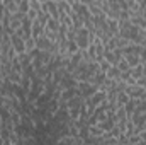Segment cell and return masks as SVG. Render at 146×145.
I'll list each match as a JSON object with an SVG mask.
<instances>
[{
	"mask_svg": "<svg viewBox=\"0 0 146 145\" xmlns=\"http://www.w3.org/2000/svg\"><path fill=\"white\" fill-rule=\"evenodd\" d=\"M75 41H76V44H78L80 50H87V48H88V44H90L92 41H90V33H88V29H87L85 26L80 28V29L76 31V38H75Z\"/></svg>",
	"mask_w": 146,
	"mask_h": 145,
	"instance_id": "obj_1",
	"label": "cell"
},
{
	"mask_svg": "<svg viewBox=\"0 0 146 145\" xmlns=\"http://www.w3.org/2000/svg\"><path fill=\"white\" fill-rule=\"evenodd\" d=\"M126 92H127V96L129 97H133V99H143L146 97V89L145 87H141V85H138V84H133V85H126V89H124Z\"/></svg>",
	"mask_w": 146,
	"mask_h": 145,
	"instance_id": "obj_2",
	"label": "cell"
},
{
	"mask_svg": "<svg viewBox=\"0 0 146 145\" xmlns=\"http://www.w3.org/2000/svg\"><path fill=\"white\" fill-rule=\"evenodd\" d=\"M41 9H42L44 12H48L51 17H54V19H60V9H58V2H54V0H46V2H42V3H41Z\"/></svg>",
	"mask_w": 146,
	"mask_h": 145,
	"instance_id": "obj_3",
	"label": "cell"
},
{
	"mask_svg": "<svg viewBox=\"0 0 146 145\" xmlns=\"http://www.w3.org/2000/svg\"><path fill=\"white\" fill-rule=\"evenodd\" d=\"M10 43H12V48L15 50L17 55L26 53V39H24V38H21L19 34L12 33V34H10Z\"/></svg>",
	"mask_w": 146,
	"mask_h": 145,
	"instance_id": "obj_4",
	"label": "cell"
},
{
	"mask_svg": "<svg viewBox=\"0 0 146 145\" xmlns=\"http://www.w3.org/2000/svg\"><path fill=\"white\" fill-rule=\"evenodd\" d=\"M124 55H122V50L121 48H115V50H106V53H104V58L109 62L110 65H117V62L122 58Z\"/></svg>",
	"mask_w": 146,
	"mask_h": 145,
	"instance_id": "obj_5",
	"label": "cell"
},
{
	"mask_svg": "<svg viewBox=\"0 0 146 145\" xmlns=\"http://www.w3.org/2000/svg\"><path fill=\"white\" fill-rule=\"evenodd\" d=\"M53 44H54V43H53V41H49L44 34H41V36L36 38V46L41 50V51H51Z\"/></svg>",
	"mask_w": 146,
	"mask_h": 145,
	"instance_id": "obj_6",
	"label": "cell"
},
{
	"mask_svg": "<svg viewBox=\"0 0 146 145\" xmlns=\"http://www.w3.org/2000/svg\"><path fill=\"white\" fill-rule=\"evenodd\" d=\"M78 94V87H70V89H63L61 91V97H60V101L61 103H66V101H70L73 96H76Z\"/></svg>",
	"mask_w": 146,
	"mask_h": 145,
	"instance_id": "obj_7",
	"label": "cell"
},
{
	"mask_svg": "<svg viewBox=\"0 0 146 145\" xmlns=\"http://www.w3.org/2000/svg\"><path fill=\"white\" fill-rule=\"evenodd\" d=\"M21 29L24 31V34H26V39L33 36V21H31L27 15L24 17V21H22V24H21Z\"/></svg>",
	"mask_w": 146,
	"mask_h": 145,
	"instance_id": "obj_8",
	"label": "cell"
},
{
	"mask_svg": "<svg viewBox=\"0 0 146 145\" xmlns=\"http://www.w3.org/2000/svg\"><path fill=\"white\" fill-rule=\"evenodd\" d=\"M129 21H131V24H134V26H138V28H141V29H146V19L141 15V14L131 15Z\"/></svg>",
	"mask_w": 146,
	"mask_h": 145,
	"instance_id": "obj_9",
	"label": "cell"
},
{
	"mask_svg": "<svg viewBox=\"0 0 146 145\" xmlns=\"http://www.w3.org/2000/svg\"><path fill=\"white\" fill-rule=\"evenodd\" d=\"M97 125H99V126H100V128H102L104 132H110V130L114 128V125H115V121H114L112 118H109V116H107L106 119H102V121H99Z\"/></svg>",
	"mask_w": 146,
	"mask_h": 145,
	"instance_id": "obj_10",
	"label": "cell"
},
{
	"mask_svg": "<svg viewBox=\"0 0 146 145\" xmlns=\"http://www.w3.org/2000/svg\"><path fill=\"white\" fill-rule=\"evenodd\" d=\"M124 58L127 60V63H129V67H131V68H133V67H136L138 63H141V58H139V55H136V53L124 55Z\"/></svg>",
	"mask_w": 146,
	"mask_h": 145,
	"instance_id": "obj_11",
	"label": "cell"
},
{
	"mask_svg": "<svg viewBox=\"0 0 146 145\" xmlns=\"http://www.w3.org/2000/svg\"><path fill=\"white\" fill-rule=\"evenodd\" d=\"M58 9H60V15H61V14H70L73 10L72 3L66 2V0H60V2H58Z\"/></svg>",
	"mask_w": 146,
	"mask_h": 145,
	"instance_id": "obj_12",
	"label": "cell"
},
{
	"mask_svg": "<svg viewBox=\"0 0 146 145\" xmlns=\"http://www.w3.org/2000/svg\"><path fill=\"white\" fill-rule=\"evenodd\" d=\"M136 103H138V99H129L126 104H124V109H126V114H127V118H131V114L134 113V109H136Z\"/></svg>",
	"mask_w": 146,
	"mask_h": 145,
	"instance_id": "obj_13",
	"label": "cell"
},
{
	"mask_svg": "<svg viewBox=\"0 0 146 145\" xmlns=\"http://www.w3.org/2000/svg\"><path fill=\"white\" fill-rule=\"evenodd\" d=\"M107 75V79H114V80H119V77H121V70L117 68V65H110V68L106 72Z\"/></svg>",
	"mask_w": 146,
	"mask_h": 145,
	"instance_id": "obj_14",
	"label": "cell"
},
{
	"mask_svg": "<svg viewBox=\"0 0 146 145\" xmlns=\"http://www.w3.org/2000/svg\"><path fill=\"white\" fill-rule=\"evenodd\" d=\"M42 29H44V26L37 21V19H34L33 21V38H37L42 34Z\"/></svg>",
	"mask_w": 146,
	"mask_h": 145,
	"instance_id": "obj_15",
	"label": "cell"
},
{
	"mask_svg": "<svg viewBox=\"0 0 146 145\" xmlns=\"http://www.w3.org/2000/svg\"><path fill=\"white\" fill-rule=\"evenodd\" d=\"M76 51H80L76 41H68V44H66V55H65V56H72V55H75Z\"/></svg>",
	"mask_w": 146,
	"mask_h": 145,
	"instance_id": "obj_16",
	"label": "cell"
},
{
	"mask_svg": "<svg viewBox=\"0 0 146 145\" xmlns=\"http://www.w3.org/2000/svg\"><path fill=\"white\" fill-rule=\"evenodd\" d=\"M88 10H90L92 17H94V15H100V14H104V12H102V7H100V3H99V2L90 3V5H88Z\"/></svg>",
	"mask_w": 146,
	"mask_h": 145,
	"instance_id": "obj_17",
	"label": "cell"
},
{
	"mask_svg": "<svg viewBox=\"0 0 146 145\" xmlns=\"http://www.w3.org/2000/svg\"><path fill=\"white\" fill-rule=\"evenodd\" d=\"M44 28H48V29H51V31H56V33H58V29H60V19L49 17V21L46 22V26H44Z\"/></svg>",
	"mask_w": 146,
	"mask_h": 145,
	"instance_id": "obj_18",
	"label": "cell"
},
{
	"mask_svg": "<svg viewBox=\"0 0 146 145\" xmlns=\"http://www.w3.org/2000/svg\"><path fill=\"white\" fill-rule=\"evenodd\" d=\"M12 72H17V73L24 72V68H22V65H21V60H19V55H15V56L12 58Z\"/></svg>",
	"mask_w": 146,
	"mask_h": 145,
	"instance_id": "obj_19",
	"label": "cell"
},
{
	"mask_svg": "<svg viewBox=\"0 0 146 145\" xmlns=\"http://www.w3.org/2000/svg\"><path fill=\"white\" fill-rule=\"evenodd\" d=\"M107 26H109V31L114 36L119 33V22H117L115 19H109V17H107Z\"/></svg>",
	"mask_w": 146,
	"mask_h": 145,
	"instance_id": "obj_20",
	"label": "cell"
},
{
	"mask_svg": "<svg viewBox=\"0 0 146 145\" xmlns=\"http://www.w3.org/2000/svg\"><path fill=\"white\" fill-rule=\"evenodd\" d=\"M134 113H136V114H143V113H146V97H143V99H138Z\"/></svg>",
	"mask_w": 146,
	"mask_h": 145,
	"instance_id": "obj_21",
	"label": "cell"
},
{
	"mask_svg": "<svg viewBox=\"0 0 146 145\" xmlns=\"http://www.w3.org/2000/svg\"><path fill=\"white\" fill-rule=\"evenodd\" d=\"M117 68H119L121 72H129V70H131V67H129V63H127V60H126L124 56L117 62Z\"/></svg>",
	"mask_w": 146,
	"mask_h": 145,
	"instance_id": "obj_22",
	"label": "cell"
},
{
	"mask_svg": "<svg viewBox=\"0 0 146 145\" xmlns=\"http://www.w3.org/2000/svg\"><path fill=\"white\" fill-rule=\"evenodd\" d=\"M42 34L48 38L49 41H53V43L58 39V33H56V31H51V29H48V28H44V29H42Z\"/></svg>",
	"mask_w": 146,
	"mask_h": 145,
	"instance_id": "obj_23",
	"label": "cell"
},
{
	"mask_svg": "<svg viewBox=\"0 0 146 145\" xmlns=\"http://www.w3.org/2000/svg\"><path fill=\"white\" fill-rule=\"evenodd\" d=\"M131 75L138 80V79L143 75V65H141V63H138L136 67H133V68H131Z\"/></svg>",
	"mask_w": 146,
	"mask_h": 145,
	"instance_id": "obj_24",
	"label": "cell"
},
{
	"mask_svg": "<svg viewBox=\"0 0 146 145\" xmlns=\"http://www.w3.org/2000/svg\"><path fill=\"white\" fill-rule=\"evenodd\" d=\"M21 85L29 92V89H31V77H27V75L22 73V77H21Z\"/></svg>",
	"mask_w": 146,
	"mask_h": 145,
	"instance_id": "obj_25",
	"label": "cell"
},
{
	"mask_svg": "<svg viewBox=\"0 0 146 145\" xmlns=\"http://www.w3.org/2000/svg\"><path fill=\"white\" fill-rule=\"evenodd\" d=\"M21 77H22V73H17V72L9 73V80H10L12 84H21Z\"/></svg>",
	"mask_w": 146,
	"mask_h": 145,
	"instance_id": "obj_26",
	"label": "cell"
},
{
	"mask_svg": "<svg viewBox=\"0 0 146 145\" xmlns=\"http://www.w3.org/2000/svg\"><path fill=\"white\" fill-rule=\"evenodd\" d=\"M29 9H31V3H29V0H22V2L19 3V12H24V14H27V12H29Z\"/></svg>",
	"mask_w": 146,
	"mask_h": 145,
	"instance_id": "obj_27",
	"label": "cell"
},
{
	"mask_svg": "<svg viewBox=\"0 0 146 145\" xmlns=\"http://www.w3.org/2000/svg\"><path fill=\"white\" fill-rule=\"evenodd\" d=\"M36 48V38H27L26 39V51H31V50H34Z\"/></svg>",
	"mask_w": 146,
	"mask_h": 145,
	"instance_id": "obj_28",
	"label": "cell"
},
{
	"mask_svg": "<svg viewBox=\"0 0 146 145\" xmlns=\"http://www.w3.org/2000/svg\"><path fill=\"white\" fill-rule=\"evenodd\" d=\"M99 68L102 70V72H107L110 68V63L106 60V58H102V60H99Z\"/></svg>",
	"mask_w": 146,
	"mask_h": 145,
	"instance_id": "obj_29",
	"label": "cell"
},
{
	"mask_svg": "<svg viewBox=\"0 0 146 145\" xmlns=\"http://www.w3.org/2000/svg\"><path fill=\"white\" fill-rule=\"evenodd\" d=\"M26 15H27V17H29L31 21H34V19L37 17V10H34V9H29V12H27Z\"/></svg>",
	"mask_w": 146,
	"mask_h": 145,
	"instance_id": "obj_30",
	"label": "cell"
},
{
	"mask_svg": "<svg viewBox=\"0 0 146 145\" xmlns=\"http://www.w3.org/2000/svg\"><path fill=\"white\" fill-rule=\"evenodd\" d=\"M136 84H138V85H141V87H145V89H146V75H143V77H139V79L136 80Z\"/></svg>",
	"mask_w": 146,
	"mask_h": 145,
	"instance_id": "obj_31",
	"label": "cell"
},
{
	"mask_svg": "<svg viewBox=\"0 0 146 145\" xmlns=\"http://www.w3.org/2000/svg\"><path fill=\"white\" fill-rule=\"evenodd\" d=\"M139 58H141V62H146V46L141 48V53H139Z\"/></svg>",
	"mask_w": 146,
	"mask_h": 145,
	"instance_id": "obj_32",
	"label": "cell"
},
{
	"mask_svg": "<svg viewBox=\"0 0 146 145\" xmlns=\"http://www.w3.org/2000/svg\"><path fill=\"white\" fill-rule=\"evenodd\" d=\"M3 12H5V7H3V3H0V22H2V17H3Z\"/></svg>",
	"mask_w": 146,
	"mask_h": 145,
	"instance_id": "obj_33",
	"label": "cell"
},
{
	"mask_svg": "<svg viewBox=\"0 0 146 145\" xmlns=\"http://www.w3.org/2000/svg\"><path fill=\"white\" fill-rule=\"evenodd\" d=\"M78 2H82V3H85V5H90V3H94L95 0H78Z\"/></svg>",
	"mask_w": 146,
	"mask_h": 145,
	"instance_id": "obj_34",
	"label": "cell"
},
{
	"mask_svg": "<svg viewBox=\"0 0 146 145\" xmlns=\"http://www.w3.org/2000/svg\"><path fill=\"white\" fill-rule=\"evenodd\" d=\"M3 33H5V28H3V24L0 22V34H3Z\"/></svg>",
	"mask_w": 146,
	"mask_h": 145,
	"instance_id": "obj_35",
	"label": "cell"
},
{
	"mask_svg": "<svg viewBox=\"0 0 146 145\" xmlns=\"http://www.w3.org/2000/svg\"><path fill=\"white\" fill-rule=\"evenodd\" d=\"M14 2H15V3H17V5H19V3H21V2H22V0H14Z\"/></svg>",
	"mask_w": 146,
	"mask_h": 145,
	"instance_id": "obj_36",
	"label": "cell"
},
{
	"mask_svg": "<svg viewBox=\"0 0 146 145\" xmlns=\"http://www.w3.org/2000/svg\"><path fill=\"white\" fill-rule=\"evenodd\" d=\"M66 2H70V3H73V2H78V0H66Z\"/></svg>",
	"mask_w": 146,
	"mask_h": 145,
	"instance_id": "obj_37",
	"label": "cell"
},
{
	"mask_svg": "<svg viewBox=\"0 0 146 145\" xmlns=\"http://www.w3.org/2000/svg\"><path fill=\"white\" fill-rule=\"evenodd\" d=\"M0 55H2V43H0Z\"/></svg>",
	"mask_w": 146,
	"mask_h": 145,
	"instance_id": "obj_38",
	"label": "cell"
},
{
	"mask_svg": "<svg viewBox=\"0 0 146 145\" xmlns=\"http://www.w3.org/2000/svg\"><path fill=\"white\" fill-rule=\"evenodd\" d=\"M136 2H138V3H141V2H143V0H136Z\"/></svg>",
	"mask_w": 146,
	"mask_h": 145,
	"instance_id": "obj_39",
	"label": "cell"
}]
</instances>
